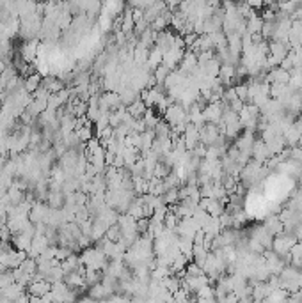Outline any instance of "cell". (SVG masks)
I'll use <instances>...</instances> for the list:
<instances>
[{"label":"cell","instance_id":"6da1fadb","mask_svg":"<svg viewBox=\"0 0 302 303\" xmlns=\"http://www.w3.org/2000/svg\"><path fill=\"white\" fill-rule=\"evenodd\" d=\"M261 27H263V18H260V16H251L249 20H247V34H258L261 32Z\"/></svg>","mask_w":302,"mask_h":303},{"label":"cell","instance_id":"7a4b0ae2","mask_svg":"<svg viewBox=\"0 0 302 303\" xmlns=\"http://www.w3.org/2000/svg\"><path fill=\"white\" fill-rule=\"evenodd\" d=\"M41 85V76L38 75V73H34V75H30L29 78L23 82V87H25L27 92H34L38 87Z\"/></svg>","mask_w":302,"mask_h":303},{"label":"cell","instance_id":"3957f363","mask_svg":"<svg viewBox=\"0 0 302 303\" xmlns=\"http://www.w3.org/2000/svg\"><path fill=\"white\" fill-rule=\"evenodd\" d=\"M246 4H249L251 8H254V9H260L261 6H265V0H244Z\"/></svg>","mask_w":302,"mask_h":303}]
</instances>
